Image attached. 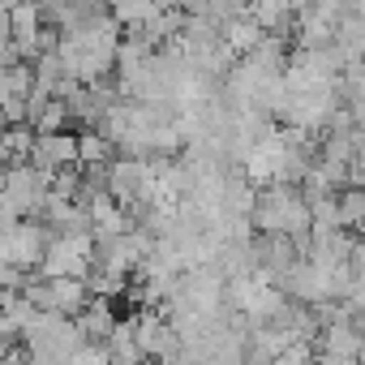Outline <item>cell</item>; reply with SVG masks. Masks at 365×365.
<instances>
[{
  "instance_id": "1",
  "label": "cell",
  "mask_w": 365,
  "mask_h": 365,
  "mask_svg": "<svg viewBox=\"0 0 365 365\" xmlns=\"http://www.w3.org/2000/svg\"><path fill=\"white\" fill-rule=\"evenodd\" d=\"M91 267H95V237L91 232H52V241L43 250V262H39V271L48 279H56V275L86 279Z\"/></svg>"
},
{
  "instance_id": "2",
  "label": "cell",
  "mask_w": 365,
  "mask_h": 365,
  "mask_svg": "<svg viewBox=\"0 0 365 365\" xmlns=\"http://www.w3.org/2000/svg\"><path fill=\"white\" fill-rule=\"evenodd\" d=\"M48 194H52V176L39 172L31 159L5 168V202H9L18 215H43Z\"/></svg>"
},
{
  "instance_id": "3",
  "label": "cell",
  "mask_w": 365,
  "mask_h": 365,
  "mask_svg": "<svg viewBox=\"0 0 365 365\" xmlns=\"http://www.w3.org/2000/svg\"><path fill=\"white\" fill-rule=\"evenodd\" d=\"M133 331H138V348H142V356L146 361H159V365H172L176 356H180V335H176V327H172V318H163V314H138L133 318Z\"/></svg>"
},
{
  "instance_id": "4",
  "label": "cell",
  "mask_w": 365,
  "mask_h": 365,
  "mask_svg": "<svg viewBox=\"0 0 365 365\" xmlns=\"http://www.w3.org/2000/svg\"><path fill=\"white\" fill-rule=\"evenodd\" d=\"M48 241H52V228L18 220V224H14V232L5 237V245H0V258H5L9 267H18V271H31V267H39V262H43Z\"/></svg>"
},
{
  "instance_id": "5",
  "label": "cell",
  "mask_w": 365,
  "mask_h": 365,
  "mask_svg": "<svg viewBox=\"0 0 365 365\" xmlns=\"http://www.w3.org/2000/svg\"><path fill=\"white\" fill-rule=\"evenodd\" d=\"M31 163L48 176L65 172V168H78V133L69 129H56V133H35V146H31Z\"/></svg>"
},
{
  "instance_id": "6",
  "label": "cell",
  "mask_w": 365,
  "mask_h": 365,
  "mask_svg": "<svg viewBox=\"0 0 365 365\" xmlns=\"http://www.w3.org/2000/svg\"><path fill=\"white\" fill-rule=\"evenodd\" d=\"M43 26H48V22H43V14H39L35 0H18V5L9 9V39L18 43L22 61L39 56V31H43Z\"/></svg>"
},
{
  "instance_id": "7",
  "label": "cell",
  "mask_w": 365,
  "mask_h": 365,
  "mask_svg": "<svg viewBox=\"0 0 365 365\" xmlns=\"http://www.w3.org/2000/svg\"><path fill=\"white\" fill-rule=\"evenodd\" d=\"M73 322H78V331H82L86 344H108V335L116 327V314H112V305L103 297H91V305L82 314H73Z\"/></svg>"
},
{
  "instance_id": "8",
  "label": "cell",
  "mask_w": 365,
  "mask_h": 365,
  "mask_svg": "<svg viewBox=\"0 0 365 365\" xmlns=\"http://www.w3.org/2000/svg\"><path fill=\"white\" fill-rule=\"evenodd\" d=\"M250 18H254L267 35H275V39H284V35L297 26L292 0H254V5H250Z\"/></svg>"
},
{
  "instance_id": "9",
  "label": "cell",
  "mask_w": 365,
  "mask_h": 365,
  "mask_svg": "<svg viewBox=\"0 0 365 365\" xmlns=\"http://www.w3.org/2000/svg\"><path fill=\"white\" fill-rule=\"evenodd\" d=\"M322 352H327V356H352V361H361L365 335L356 331L352 318H348V322H327V331H322Z\"/></svg>"
},
{
  "instance_id": "10",
  "label": "cell",
  "mask_w": 365,
  "mask_h": 365,
  "mask_svg": "<svg viewBox=\"0 0 365 365\" xmlns=\"http://www.w3.org/2000/svg\"><path fill=\"white\" fill-rule=\"evenodd\" d=\"M220 35H224V43H228L237 56H250V52H254L262 39H267V31H262V26L250 18V9H245V14H237V18H232V22H228Z\"/></svg>"
},
{
  "instance_id": "11",
  "label": "cell",
  "mask_w": 365,
  "mask_h": 365,
  "mask_svg": "<svg viewBox=\"0 0 365 365\" xmlns=\"http://www.w3.org/2000/svg\"><path fill=\"white\" fill-rule=\"evenodd\" d=\"M112 138L108 133H95V129H86V133H78V163L82 168H103L108 159H112Z\"/></svg>"
},
{
  "instance_id": "12",
  "label": "cell",
  "mask_w": 365,
  "mask_h": 365,
  "mask_svg": "<svg viewBox=\"0 0 365 365\" xmlns=\"http://www.w3.org/2000/svg\"><path fill=\"white\" fill-rule=\"evenodd\" d=\"M112 5V18L125 26V31H133V26H142L155 9H159V0H108Z\"/></svg>"
},
{
  "instance_id": "13",
  "label": "cell",
  "mask_w": 365,
  "mask_h": 365,
  "mask_svg": "<svg viewBox=\"0 0 365 365\" xmlns=\"http://www.w3.org/2000/svg\"><path fill=\"white\" fill-rule=\"evenodd\" d=\"M18 284H22V271L0 258V292H9V288H18Z\"/></svg>"
},
{
  "instance_id": "14",
  "label": "cell",
  "mask_w": 365,
  "mask_h": 365,
  "mask_svg": "<svg viewBox=\"0 0 365 365\" xmlns=\"http://www.w3.org/2000/svg\"><path fill=\"white\" fill-rule=\"evenodd\" d=\"M9 356V335H0V361Z\"/></svg>"
},
{
  "instance_id": "15",
  "label": "cell",
  "mask_w": 365,
  "mask_h": 365,
  "mask_svg": "<svg viewBox=\"0 0 365 365\" xmlns=\"http://www.w3.org/2000/svg\"><path fill=\"white\" fill-rule=\"evenodd\" d=\"M5 163H9V155H5V146H0V168H5Z\"/></svg>"
},
{
  "instance_id": "16",
  "label": "cell",
  "mask_w": 365,
  "mask_h": 365,
  "mask_svg": "<svg viewBox=\"0 0 365 365\" xmlns=\"http://www.w3.org/2000/svg\"><path fill=\"white\" fill-rule=\"evenodd\" d=\"M146 365H159V361H146Z\"/></svg>"
},
{
  "instance_id": "17",
  "label": "cell",
  "mask_w": 365,
  "mask_h": 365,
  "mask_svg": "<svg viewBox=\"0 0 365 365\" xmlns=\"http://www.w3.org/2000/svg\"><path fill=\"white\" fill-rule=\"evenodd\" d=\"M99 5H103V0H99Z\"/></svg>"
}]
</instances>
